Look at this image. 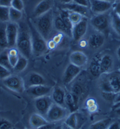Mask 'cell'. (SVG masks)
<instances>
[{
	"mask_svg": "<svg viewBox=\"0 0 120 129\" xmlns=\"http://www.w3.org/2000/svg\"><path fill=\"white\" fill-rule=\"evenodd\" d=\"M28 27L32 40V54L36 56L43 55L48 49L46 40L38 33L32 22H29Z\"/></svg>",
	"mask_w": 120,
	"mask_h": 129,
	"instance_id": "277c9868",
	"label": "cell"
},
{
	"mask_svg": "<svg viewBox=\"0 0 120 129\" xmlns=\"http://www.w3.org/2000/svg\"><path fill=\"white\" fill-rule=\"evenodd\" d=\"M24 83H25V88L27 87V88H28L35 85L46 84V80L43 77V76L35 72H32L28 75Z\"/></svg>",
	"mask_w": 120,
	"mask_h": 129,
	"instance_id": "9a60e30c",
	"label": "cell"
},
{
	"mask_svg": "<svg viewBox=\"0 0 120 129\" xmlns=\"http://www.w3.org/2000/svg\"><path fill=\"white\" fill-rule=\"evenodd\" d=\"M105 42V35L97 31L90 36L88 40V44L94 49H97L101 47Z\"/></svg>",
	"mask_w": 120,
	"mask_h": 129,
	"instance_id": "d6986e66",
	"label": "cell"
},
{
	"mask_svg": "<svg viewBox=\"0 0 120 129\" xmlns=\"http://www.w3.org/2000/svg\"><path fill=\"white\" fill-rule=\"evenodd\" d=\"M50 122L46 119V117L38 113H34L31 115L29 118V124L33 128L36 129L38 127L43 126Z\"/></svg>",
	"mask_w": 120,
	"mask_h": 129,
	"instance_id": "7402d4cb",
	"label": "cell"
},
{
	"mask_svg": "<svg viewBox=\"0 0 120 129\" xmlns=\"http://www.w3.org/2000/svg\"><path fill=\"white\" fill-rule=\"evenodd\" d=\"M81 71V68L76 67L72 64L70 63L68 65L62 77V81L64 84H68L71 83L79 74Z\"/></svg>",
	"mask_w": 120,
	"mask_h": 129,
	"instance_id": "4fadbf2b",
	"label": "cell"
},
{
	"mask_svg": "<svg viewBox=\"0 0 120 129\" xmlns=\"http://www.w3.org/2000/svg\"><path fill=\"white\" fill-rule=\"evenodd\" d=\"M22 17V11L15 9L13 7L10 8V21L17 22Z\"/></svg>",
	"mask_w": 120,
	"mask_h": 129,
	"instance_id": "4dcf8cb0",
	"label": "cell"
},
{
	"mask_svg": "<svg viewBox=\"0 0 120 129\" xmlns=\"http://www.w3.org/2000/svg\"><path fill=\"white\" fill-rule=\"evenodd\" d=\"M91 24L97 31L105 35L109 29V17L105 13L95 15L91 18Z\"/></svg>",
	"mask_w": 120,
	"mask_h": 129,
	"instance_id": "8992f818",
	"label": "cell"
},
{
	"mask_svg": "<svg viewBox=\"0 0 120 129\" xmlns=\"http://www.w3.org/2000/svg\"><path fill=\"white\" fill-rule=\"evenodd\" d=\"M64 123L72 128H75L77 125V119L75 113H71L65 118Z\"/></svg>",
	"mask_w": 120,
	"mask_h": 129,
	"instance_id": "836d02e7",
	"label": "cell"
},
{
	"mask_svg": "<svg viewBox=\"0 0 120 129\" xmlns=\"http://www.w3.org/2000/svg\"><path fill=\"white\" fill-rule=\"evenodd\" d=\"M10 8L0 6V21L7 22L10 21Z\"/></svg>",
	"mask_w": 120,
	"mask_h": 129,
	"instance_id": "1f68e13d",
	"label": "cell"
},
{
	"mask_svg": "<svg viewBox=\"0 0 120 129\" xmlns=\"http://www.w3.org/2000/svg\"><path fill=\"white\" fill-rule=\"evenodd\" d=\"M11 75V71L0 65V80H4Z\"/></svg>",
	"mask_w": 120,
	"mask_h": 129,
	"instance_id": "d590c367",
	"label": "cell"
},
{
	"mask_svg": "<svg viewBox=\"0 0 120 129\" xmlns=\"http://www.w3.org/2000/svg\"><path fill=\"white\" fill-rule=\"evenodd\" d=\"M55 126H56V125L54 123H48V124L43 125V126L38 127L36 129H54Z\"/></svg>",
	"mask_w": 120,
	"mask_h": 129,
	"instance_id": "b9f144b4",
	"label": "cell"
},
{
	"mask_svg": "<svg viewBox=\"0 0 120 129\" xmlns=\"http://www.w3.org/2000/svg\"><path fill=\"white\" fill-rule=\"evenodd\" d=\"M118 108H120V102L117 103H115V104H114V105L112 106V109L114 110L116 109H118Z\"/></svg>",
	"mask_w": 120,
	"mask_h": 129,
	"instance_id": "f907efd6",
	"label": "cell"
},
{
	"mask_svg": "<svg viewBox=\"0 0 120 129\" xmlns=\"http://www.w3.org/2000/svg\"><path fill=\"white\" fill-rule=\"evenodd\" d=\"M87 106L88 110L90 112L93 113L97 111V105L96 104V102L94 99H90L87 101Z\"/></svg>",
	"mask_w": 120,
	"mask_h": 129,
	"instance_id": "8d00e7d4",
	"label": "cell"
},
{
	"mask_svg": "<svg viewBox=\"0 0 120 129\" xmlns=\"http://www.w3.org/2000/svg\"><path fill=\"white\" fill-rule=\"evenodd\" d=\"M88 28L87 19L84 17L79 23L75 24L72 28V38L76 41L81 40L86 34Z\"/></svg>",
	"mask_w": 120,
	"mask_h": 129,
	"instance_id": "7c38bea8",
	"label": "cell"
},
{
	"mask_svg": "<svg viewBox=\"0 0 120 129\" xmlns=\"http://www.w3.org/2000/svg\"><path fill=\"white\" fill-rule=\"evenodd\" d=\"M61 126H62V129H74L71 128V127L68 126V125H67V124H65L64 123L62 124H61Z\"/></svg>",
	"mask_w": 120,
	"mask_h": 129,
	"instance_id": "816d5d0a",
	"label": "cell"
},
{
	"mask_svg": "<svg viewBox=\"0 0 120 129\" xmlns=\"http://www.w3.org/2000/svg\"><path fill=\"white\" fill-rule=\"evenodd\" d=\"M114 104L120 102V92L117 94H116L114 100Z\"/></svg>",
	"mask_w": 120,
	"mask_h": 129,
	"instance_id": "c3c4849f",
	"label": "cell"
},
{
	"mask_svg": "<svg viewBox=\"0 0 120 129\" xmlns=\"http://www.w3.org/2000/svg\"><path fill=\"white\" fill-rule=\"evenodd\" d=\"M13 129H14V128H13Z\"/></svg>",
	"mask_w": 120,
	"mask_h": 129,
	"instance_id": "680465c9",
	"label": "cell"
},
{
	"mask_svg": "<svg viewBox=\"0 0 120 129\" xmlns=\"http://www.w3.org/2000/svg\"><path fill=\"white\" fill-rule=\"evenodd\" d=\"M65 104L70 113H74L78 109V102L74 98L71 93H66L65 98Z\"/></svg>",
	"mask_w": 120,
	"mask_h": 129,
	"instance_id": "cb8c5ba5",
	"label": "cell"
},
{
	"mask_svg": "<svg viewBox=\"0 0 120 129\" xmlns=\"http://www.w3.org/2000/svg\"><path fill=\"white\" fill-rule=\"evenodd\" d=\"M83 91H84V88L83 85L81 84L76 83L74 84L71 87V93L78 102L80 96L83 94Z\"/></svg>",
	"mask_w": 120,
	"mask_h": 129,
	"instance_id": "f546056e",
	"label": "cell"
},
{
	"mask_svg": "<svg viewBox=\"0 0 120 129\" xmlns=\"http://www.w3.org/2000/svg\"><path fill=\"white\" fill-rule=\"evenodd\" d=\"M54 129H62V126L61 125H56V126L55 127V128Z\"/></svg>",
	"mask_w": 120,
	"mask_h": 129,
	"instance_id": "11a10c76",
	"label": "cell"
},
{
	"mask_svg": "<svg viewBox=\"0 0 120 129\" xmlns=\"http://www.w3.org/2000/svg\"><path fill=\"white\" fill-rule=\"evenodd\" d=\"M28 66V58L20 54L19 58L17 64L14 67L13 70L16 72H21L26 69Z\"/></svg>",
	"mask_w": 120,
	"mask_h": 129,
	"instance_id": "83f0119b",
	"label": "cell"
},
{
	"mask_svg": "<svg viewBox=\"0 0 120 129\" xmlns=\"http://www.w3.org/2000/svg\"><path fill=\"white\" fill-rule=\"evenodd\" d=\"M103 1H110V2H111V1H112V0H103Z\"/></svg>",
	"mask_w": 120,
	"mask_h": 129,
	"instance_id": "9f6ffc18",
	"label": "cell"
},
{
	"mask_svg": "<svg viewBox=\"0 0 120 129\" xmlns=\"http://www.w3.org/2000/svg\"><path fill=\"white\" fill-rule=\"evenodd\" d=\"M118 15H119V16L120 17V13H119V14H118Z\"/></svg>",
	"mask_w": 120,
	"mask_h": 129,
	"instance_id": "6f0895ef",
	"label": "cell"
},
{
	"mask_svg": "<svg viewBox=\"0 0 120 129\" xmlns=\"http://www.w3.org/2000/svg\"><path fill=\"white\" fill-rule=\"evenodd\" d=\"M18 24L17 22L9 21L6 24V33L8 48H14L16 46L18 35Z\"/></svg>",
	"mask_w": 120,
	"mask_h": 129,
	"instance_id": "ba28073f",
	"label": "cell"
},
{
	"mask_svg": "<svg viewBox=\"0 0 120 129\" xmlns=\"http://www.w3.org/2000/svg\"><path fill=\"white\" fill-rule=\"evenodd\" d=\"M114 11L115 13H116V14L120 13V1L116 3L115 5Z\"/></svg>",
	"mask_w": 120,
	"mask_h": 129,
	"instance_id": "7dc6e473",
	"label": "cell"
},
{
	"mask_svg": "<svg viewBox=\"0 0 120 129\" xmlns=\"http://www.w3.org/2000/svg\"><path fill=\"white\" fill-rule=\"evenodd\" d=\"M60 2L62 3V4H68V3H70L72 1V0H58Z\"/></svg>",
	"mask_w": 120,
	"mask_h": 129,
	"instance_id": "681fc988",
	"label": "cell"
},
{
	"mask_svg": "<svg viewBox=\"0 0 120 129\" xmlns=\"http://www.w3.org/2000/svg\"><path fill=\"white\" fill-rule=\"evenodd\" d=\"M57 44H55V42L53 40H51V41H50L47 43L48 48H50V49H54V48H55Z\"/></svg>",
	"mask_w": 120,
	"mask_h": 129,
	"instance_id": "bcb514c9",
	"label": "cell"
},
{
	"mask_svg": "<svg viewBox=\"0 0 120 129\" xmlns=\"http://www.w3.org/2000/svg\"><path fill=\"white\" fill-rule=\"evenodd\" d=\"M0 65L3 66L6 69L11 71L13 70V68L10 64L9 58H8V49H4L0 53Z\"/></svg>",
	"mask_w": 120,
	"mask_h": 129,
	"instance_id": "4316f807",
	"label": "cell"
},
{
	"mask_svg": "<svg viewBox=\"0 0 120 129\" xmlns=\"http://www.w3.org/2000/svg\"><path fill=\"white\" fill-rule=\"evenodd\" d=\"M34 25L41 35V36L46 40L49 39L50 35L53 30V26L54 24L53 12L52 10L41 16L35 17Z\"/></svg>",
	"mask_w": 120,
	"mask_h": 129,
	"instance_id": "7a4b0ae2",
	"label": "cell"
},
{
	"mask_svg": "<svg viewBox=\"0 0 120 129\" xmlns=\"http://www.w3.org/2000/svg\"><path fill=\"white\" fill-rule=\"evenodd\" d=\"M73 3H75L76 4L80 5L86 7H88L89 4H88V1L87 0H72Z\"/></svg>",
	"mask_w": 120,
	"mask_h": 129,
	"instance_id": "60d3db41",
	"label": "cell"
},
{
	"mask_svg": "<svg viewBox=\"0 0 120 129\" xmlns=\"http://www.w3.org/2000/svg\"><path fill=\"white\" fill-rule=\"evenodd\" d=\"M112 57L109 54H105L101 57L100 62L101 74H105L111 72V70L113 67Z\"/></svg>",
	"mask_w": 120,
	"mask_h": 129,
	"instance_id": "ffe728a7",
	"label": "cell"
},
{
	"mask_svg": "<svg viewBox=\"0 0 120 129\" xmlns=\"http://www.w3.org/2000/svg\"><path fill=\"white\" fill-rule=\"evenodd\" d=\"M13 126L11 122L5 118H0V129H13Z\"/></svg>",
	"mask_w": 120,
	"mask_h": 129,
	"instance_id": "74e56055",
	"label": "cell"
},
{
	"mask_svg": "<svg viewBox=\"0 0 120 129\" xmlns=\"http://www.w3.org/2000/svg\"><path fill=\"white\" fill-rule=\"evenodd\" d=\"M101 58V57L99 55H95L90 62L89 66L90 72L94 77H97L100 76V74H101L100 69Z\"/></svg>",
	"mask_w": 120,
	"mask_h": 129,
	"instance_id": "603a6c76",
	"label": "cell"
},
{
	"mask_svg": "<svg viewBox=\"0 0 120 129\" xmlns=\"http://www.w3.org/2000/svg\"><path fill=\"white\" fill-rule=\"evenodd\" d=\"M53 88L46 84L38 85L27 88V93L30 96L35 99L48 95L51 93Z\"/></svg>",
	"mask_w": 120,
	"mask_h": 129,
	"instance_id": "8fae6325",
	"label": "cell"
},
{
	"mask_svg": "<svg viewBox=\"0 0 120 129\" xmlns=\"http://www.w3.org/2000/svg\"><path fill=\"white\" fill-rule=\"evenodd\" d=\"M5 86L12 91L18 93H22L25 90L24 81L22 78L18 76L11 75L6 79L3 80Z\"/></svg>",
	"mask_w": 120,
	"mask_h": 129,
	"instance_id": "52a82bcc",
	"label": "cell"
},
{
	"mask_svg": "<svg viewBox=\"0 0 120 129\" xmlns=\"http://www.w3.org/2000/svg\"><path fill=\"white\" fill-rule=\"evenodd\" d=\"M114 111H115V112L116 113V114H117L118 115H119V116H120V108H118V109L114 110Z\"/></svg>",
	"mask_w": 120,
	"mask_h": 129,
	"instance_id": "db71d44e",
	"label": "cell"
},
{
	"mask_svg": "<svg viewBox=\"0 0 120 129\" xmlns=\"http://www.w3.org/2000/svg\"><path fill=\"white\" fill-rule=\"evenodd\" d=\"M34 103L35 109L39 114L42 116H46L54 102L51 96L45 95L35 99Z\"/></svg>",
	"mask_w": 120,
	"mask_h": 129,
	"instance_id": "9c48e42d",
	"label": "cell"
},
{
	"mask_svg": "<svg viewBox=\"0 0 120 129\" xmlns=\"http://www.w3.org/2000/svg\"><path fill=\"white\" fill-rule=\"evenodd\" d=\"M69 111L67 107L53 103L47 113L46 118L50 123H55L66 118Z\"/></svg>",
	"mask_w": 120,
	"mask_h": 129,
	"instance_id": "5b68a950",
	"label": "cell"
},
{
	"mask_svg": "<svg viewBox=\"0 0 120 129\" xmlns=\"http://www.w3.org/2000/svg\"><path fill=\"white\" fill-rule=\"evenodd\" d=\"M61 8L62 9L67 10L69 11L79 14L83 15L84 17H86V18H88L90 15V11L88 7L80 6V5L76 4L74 3L62 4Z\"/></svg>",
	"mask_w": 120,
	"mask_h": 129,
	"instance_id": "2e32d148",
	"label": "cell"
},
{
	"mask_svg": "<svg viewBox=\"0 0 120 129\" xmlns=\"http://www.w3.org/2000/svg\"><path fill=\"white\" fill-rule=\"evenodd\" d=\"M62 38V33H60V34H58V35H57L56 36H55L53 38V41L55 42V43L56 44H58V43H60V41H61Z\"/></svg>",
	"mask_w": 120,
	"mask_h": 129,
	"instance_id": "f6af8a7d",
	"label": "cell"
},
{
	"mask_svg": "<svg viewBox=\"0 0 120 129\" xmlns=\"http://www.w3.org/2000/svg\"><path fill=\"white\" fill-rule=\"evenodd\" d=\"M11 7L22 11L24 9V3L22 0H13Z\"/></svg>",
	"mask_w": 120,
	"mask_h": 129,
	"instance_id": "f35d334b",
	"label": "cell"
},
{
	"mask_svg": "<svg viewBox=\"0 0 120 129\" xmlns=\"http://www.w3.org/2000/svg\"><path fill=\"white\" fill-rule=\"evenodd\" d=\"M111 22L113 28L117 34L120 35V17L115 12L111 15Z\"/></svg>",
	"mask_w": 120,
	"mask_h": 129,
	"instance_id": "d6a6232c",
	"label": "cell"
},
{
	"mask_svg": "<svg viewBox=\"0 0 120 129\" xmlns=\"http://www.w3.org/2000/svg\"><path fill=\"white\" fill-rule=\"evenodd\" d=\"M108 129H120V124L117 121L112 122Z\"/></svg>",
	"mask_w": 120,
	"mask_h": 129,
	"instance_id": "ee69618b",
	"label": "cell"
},
{
	"mask_svg": "<svg viewBox=\"0 0 120 129\" xmlns=\"http://www.w3.org/2000/svg\"><path fill=\"white\" fill-rule=\"evenodd\" d=\"M112 122V120L109 118L99 120L92 124L88 129H108Z\"/></svg>",
	"mask_w": 120,
	"mask_h": 129,
	"instance_id": "484cf974",
	"label": "cell"
},
{
	"mask_svg": "<svg viewBox=\"0 0 120 129\" xmlns=\"http://www.w3.org/2000/svg\"><path fill=\"white\" fill-rule=\"evenodd\" d=\"M69 20H70L72 24V25L74 26L75 25V24L79 23V22L82 20V19L84 18V17L78 13L69 11Z\"/></svg>",
	"mask_w": 120,
	"mask_h": 129,
	"instance_id": "e575fe53",
	"label": "cell"
},
{
	"mask_svg": "<svg viewBox=\"0 0 120 129\" xmlns=\"http://www.w3.org/2000/svg\"><path fill=\"white\" fill-rule=\"evenodd\" d=\"M6 24L5 22H1L0 24V48L2 49L8 48L6 33Z\"/></svg>",
	"mask_w": 120,
	"mask_h": 129,
	"instance_id": "d4e9b609",
	"label": "cell"
},
{
	"mask_svg": "<svg viewBox=\"0 0 120 129\" xmlns=\"http://www.w3.org/2000/svg\"><path fill=\"white\" fill-rule=\"evenodd\" d=\"M65 95L66 93L63 88L61 87L56 86L52 90L51 97L54 103L64 107Z\"/></svg>",
	"mask_w": 120,
	"mask_h": 129,
	"instance_id": "e0dca14e",
	"label": "cell"
},
{
	"mask_svg": "<svg viewBox=\"0 0 120 129\" xmlns=\"http://www.w3.org/2000/svg\"><path fill=\"white\" fill-rule=\"evenodd\" d=\"M18 35L16 46L20 54L28 58L32 54V40L29 27L25 23L18 24Z\"/></svg>",
	"mask_w": 120,
	"mask_h": 129,
	"instance_id": "6da1fadb",
	"label": "cell"
},
{
	"mask_svg": "<svg viewBox=\"0 0 120 129\" xmlns=\"http://www.w3.org/2000/svg\"><path fill=\"white\" fill-rule=\"evenodd\" d=\"M52 4L50 0H43L35 7L34 10L35 17L41 16L51 10Z\"/></svg>",
	"mask_w": 120,
	"mask_h": 129,
	"instance_id": "44dd1931",
	"label": "cell"
},
{
	"mask_svg": "<svg viewBox=\"0 0 120 129\" xmlns=\"http://www.w3.org/2000/svg\"><path fill=\"white\" fill-rule=\"evenodd\" d=\"M116 94L113 93H108V92H102V96L106 100L112 101L114 102Z\"/></svg>",
	"mask_w": 120,
	"mask_h": 129,
	"instance_id": "ab89813d",
	"label": "cell"
},
{
	"mask_svg": "<svg viewBox=\"0 0 120 129\" xmlns=\"http://www.w3.org/2000/svg\"><path fill=\"white\" fill-rule=\"evenodd\" d=\"M69 58L71 64L81 69L87 65L88 61V58L86 54L80 51L72 52L69 55Z\"/></svg>",
	"mask_w": 120,
	"mask_h": 129,
	"instance_id": "5bb4252c",
	"label": "cell"
},
{
	"mask_svg": "<svg viewBox=\"0 0 120 129\" xmlns=\"http://www.w3.org/2000/svg\"><path fill=\"white\" fill-rule=\"evenodd\" d=\"M90 3L91 11L95 15L105 13L112 7V3L110 1L103 0H90Z\"/></svg>",
	"mask_w": 120,
	"mask_h": 129,
	"instance_id": "30bf717a",
	"label": "cell"
},
{
	"mask_svg": "<svg viewBox=\"0 0 120 129\" xmlns=\"http://www.w3.org/2000/svg\"><path fill=\"white\" fill-rule=\"evenodd\" d=\"M13 0H0V6L11 7Z\"/></svg>",
	"mask_w": 120,
	"mask_h": 129,
	"instance_id": "7bdbcfd3",
	"label": "cell"
},
{
	"mask_svg": "<svg viewBox=\"0 0 120 129\" xmlns=\"http://www.w3.org/2000/svg\"><path fill=\"white\" fill-rule=\"evenodd\" d=\"M100 83L102 92L117 94L120 92V71H115L105 74Z\"/></svg>",
	"mask_w": 120,
	"mask_h": 129,
	"instance_id": "3957f363",
	"label": "cell"
},
{
	"mask_svg": "<svg viewBox=\"0 0 120 129\" xmlns=\"http://www.w3.org/2000/svg\"><path fill=\"white\" fill-rule=\"evenodd\" d=\"M116 54H117L118 58L120 60V47H118V48L117 49V51H116Z\"/></svg>",
	"mask_w": 120,
	"mask_h": 129,
	"instance_id": "f5cc1de1",
	"label": "cell"
},
{
	"mask_svg": "<svg viewBox=\"0 0 120 129\" xmlns=\"http://www.w3.org/2000/svg\"><path fill=\"white\" fill-rule=\"evenodd\" d=\"M20 54H19L18 50L17 48H11L8 49V58L10 64L13 68H14L18 61Z\"/></svg>",
	"mask_w": 120,
	"mask_h": 129,
	"instance_id": "f1b7e54d",
	"label": "cell"
},
{
	"mask_svg": "<svg viewBox=\"0 0 120 129\" xmlns=\"http://www.w3.org/2000/svg\"><path fill=\"white\" fill-rule=\"evenodd\" d=\"M54 25L55 29L60 33L65 34L68 37H72V31L66 25L60 15H57L54 20Z\"/></svg>",
	"mask_w": 120,
	"mask_h": 129,
	"instance_id": "ac0fdd59",
	"label": "cell"
}]
</instances>
